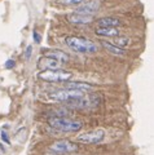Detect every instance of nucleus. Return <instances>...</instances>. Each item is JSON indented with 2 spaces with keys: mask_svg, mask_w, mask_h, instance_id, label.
<instances>
[{
  "mask_svg": "<svg viewBox=\"0 0 154 155\" xmlns=\"http://www.w3.org/2000/svg\"><path fill=\"white\" fill-rule=\"evenodd\" d=\"M65 44L78 53H93L97 51V45L92 40L82 36H66Z\"/></svg>",
  "mask_w": 154,
  "mask_h": 155,
  "instance_id": "obj_1",
  "label": "nucleus"
},
{
  "mask_svg": "<svg viewBox=\"0 0 154 155\" xmlns=\"http://www.w3.org/2000/svg\"><path fill=\"white\" fill-rule=\"evenodd\" d=\"M48 124L60 132H78L83 127L79 120L70 119L67 116H53L48 120Z\"/></svg>",
  "mask_w": 154,
  "mask_h": 155,
  "instance_id": "obj_2",
  "label": "nucleus"
},
{
  "mask_svg": "<svg viewBox=\"0 0 154 155\" xmlns=\"http://www.w3.org/2000/svg\"><path fill=\"white\" fill-rule=\"evenodd\" d=\"M38 76L42 80L49 81V83H65V81L70 80L73 78V74L70 71L56 69V70H43L42 72H39Z\"/></svg>",
  "mask_w": 154,
  "mask_h": 155,
  "instance_id": "obj_3",
  "label": "nucleus"
},
{
  "mask_svg": "<svg viewBox=\"0 0 154 155\" xmlns=\"http://www.w3.org/2000/svg\"><path fill=\"white\" fill-rule=\"evenodd\" d=\"M82 96H84L83 92L76 91V89H69V88L55 91L48 94V97H49L52 101H56V102H67V101H70V100L79 98Z\"/></svg>",
  "mask_w": 154,
  "mask_h": 155,
  "instance_id": "obj_4",
  "label": "nucleus"
},
{
  "mask_svg": "<svg viewBox=\"0 0 154 155\" xmlns=\"http://www.w3.org/2000/svg\"><path fill=\"white\" fill-rule=\"evenodd\" d=\"M105 138V130L104 129H92L88 132H84L76 137V141L85 145H95L102 142Z\"/></svg>",
  "mask_w": 154,
  "mask_h": 155,
  "instance_id": "obj_5",
  "label": "nucleus"
},
{
  "mask_svg": "<svg viewBox=\"0 0 154 155\" xmlns=\"http://www.w3.org/2000/svg\"><path fill=\"white\" fill-rule=\"evenodd\" d=\"M49 149L56 154H69V153L78 151V145L71 141H67V140H60V141H56L52 143Z\"/></svg>",
  "mask_w": 154,
  "mask_h": 155,
  "instance_id": "obj_6",
  "label": "nucleus"
},
{
  "mask_svg": "<svg viewBox=\"0 0 154 155\" xmlns=\"http://www.w3.org/2000/svg\"><path fill=\"white\" fill-rule=\"evenodd\" d=\"M100 7H101L100 0H89V2H85V3H82V4H79V5H76L75 13L92 16L93 13H96L99 11Z\"/></svg>",
  "mask_w": 154,
  "mask_h": 155,
  "instance_id": "obj_7",
  "label": "nucleus"
},
{
  "mask_svg": "<svg viewBox=\"0 0 154 155\" xmlns=\"http://www.w3.org/2000/svg\"><path fill=\"white\" fill-rule=\"evenodd\" d=\"M38 65H39L43 70H56V69H60L61 67V62H59L57 60L52 57H40L39 61H38Z\"/></svg>",
  "mask_w": 154,
  "mask_h": 155,
  "instance_id": "obj_8",
  "label": "nucleus"
},
{
  "mask_svg": "<svg viewBox=\"0 0 154 155\" xmlns=\"http://www.w3.org/2000/svg\"><path fill=\"white\" fill-rule=\"evenodd\" d=\"M69 21L74 25H89L93 21V16H87V14H80V13H71L69 17Z\"/></svg>",
  "mask_w": 154,
  "mask_h": 155,
  "instance_id": "obj_9",
  "label": "nucleus"
},
{
  "mask_svg": "<svg viewBox=\"0 0 154 155\" xmlns=\"http://www.w3.org/2000/svg\"><path fill=\"white\" fill-rule=\"evenodd\" d=\"M95 34L100 38H117L121 35L118 28L114 27H97L95 30Z\"/></svg>",
  "mask_w": 154,
  "mask_h": 155,
  "instance_id": "obj_10",
  "label": "nucleus"
},
{
  "mask_svg": "<svg viewBox=\"0 0 154 155\" xmlns=\"http://www.w3.org/2000/svg\"><path fill=\"white\" fill-rule=\"evenodd\" d=\"M121 25H122V22L115 17H104V18H100L97 21L99 27H114V28H117Z\"/></svg>",
  "mask_w": 154,
  "mask_h": 155,
  "instance_id": "obj_11",
  "label": "nucleus"
},
{
  "mask_svg": "<svg viewBox=\"0 0 154 155\" xmlns=\"http://www.w3.org/2000/svg\"><path fill=\"white\" fill-rule=\"evenodd\" d=\"M65 88L76 89V91H80V92H87V91L93 89V85L88 84V83H82V81H75V83H67Z\"/></svg>",
  "mask_w": 154,
  "mask_h": 155,
  "instance_id": "obj_12",
  "label": "nucleus"
},
{
  "mask_svg": "<svg viewBox=\"0 0 154 155\" xmlns=\"http://www.w3.org/2000/svg\"><path fill=\"white\" fill-rule=\"evenodd\" d=\"M48 57H52V58H55V60H57L59 62H67L70 60V57L66 54L65 52H61V51H51V52H47V54Z\"/></svg>",
  "mask_w": 154,
  "mask_h": 155,
  "instance_id": "obj_13",
  "label": "nucleus"
},
{
  "mask_svg": "<svg viewBox=\"0 0 154 155\" xmlns=\"http://www.w3.org/2000/svg\"><path fill=\"white\" fill-rule=\"evenodd\" d=\"M102 45L106 48V49L110 52V53H113V54H117V56H123L124 53V49H122V48H119L117 45H114L113 43H110V41H102Z\"/></svg>",
  "mask_w": 154,
  "mask_h": 155,
  "instance_id": "obj_14",
  "label": "nucleus"
},
{
  "mask_svg": "<svg viewBox=\"0 0 154 155\" xmlns=\"http://www.w3.org/2000/svg\"><path fill=\"white\" fill-rule=\"evenodd\" d=\"M113 44L114 45H117L119 48H122V49H124L126 47L129 45V39L126 38V36H117V38H114V40H113Z\"/></svg>",
  "mask_w": 154,
  "mask_h": 155,
  "instance_id": "obj_15",
  "label": "nucleus"
},
{
  "mask_svg": "<svg viewBox=\"0 0 154 155\" xmlns=\"http://www.w3.org/2000/svg\"><path fill=\"white\" fill-rule=\"evenodd\" d=\"M59 2L65 5H79L83 3V0H59Z\"/></svg>",
  "mask_w": 154,
  "mask_h": 155,
  "instance_id": "obj_16",
  "label": "nucleus"
},
{
  "mask_svg": "<svg viewBox=\"0 0 154 155\" xmlns=\"http://www.w3.org/2000/svg\"><path fill=\"white\" fill-rule=\"evenodd\" d=\"M32 38H34V40H35V43H40V35L36 31L32 32Z\"/></svg>",
  "mask_w": 154,
  "mask_h": 155,
  "instance_id": "obj_17",
  "label": "nucleus"
},
{
  "mask_svg": "<svg viewBox=\"0 0 154 155\" xmlns=\"http://www.w3.org/2000/svg\"><path fill=\"white\" fill-rule=\"evenodd\" d=\"M2 140L5 143H9V140H8V136H7V133L5 132H2Z\"/></svg>",
  "mask_w": 154,
  "mask_h": 155,
  "instance_id": "obj_18",
  "label": "nucleus"
},
{
  "mask_svg": "<svg viewBox=\"0 0 154 155\" xmlns=\"http://www.w3.org/2000/svg\"><path fill=\"white\" fill-rule=\"evenodd\" d=\"M31 51H32V47L30 45V47H27V49H26V54H25V57L26 58H28L31 56Z\"/></svg>",
  "mask_w": 154,
  "mask_h": 155,
  "instance_id": "obj_19",
  "label": "nucleus"
},
{
  "mask_svg": "<svg viewBox=\"0 0 154 155\" xmlns=\"http://www.w3.org/2000/svg\"><path fill=\"white\" fill-rule=\"evenodd\" d=\"M13 66H14V61H13V60H9V61H7L5 67H8V69H11V67H13Z\"/></svg>",
  "mask_w": 154,
  "mask_h": 155,
  "instance_id": "obj_20",
  "label": "nucleus"
}]
</instances>
